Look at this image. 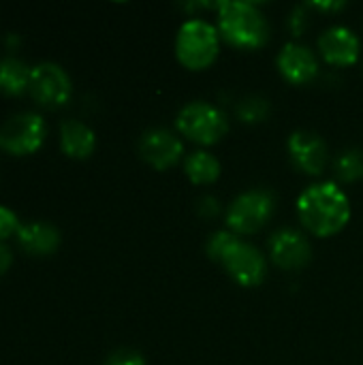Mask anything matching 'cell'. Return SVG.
<instances>
[{
	"mask_svg": "<svg viewBox=\"0 0 363 365\" xmlns=\"http://www.w3.org/2000/svg\"><path fill=\"white\" fill-rule=\"evenodd\" d=\"M139 154L156 171H165L180 160V156L184 154V145L171 130L150 128L139 141Z\"/></svg>",
	"mask_w": 363,
	"mask_h": 365,
	"instance_id": "9",
	"label": "cell"
},
{
	"mask_svg": "<svg viewBox=\"0 0 363 365\" xmlns=\"http://www.w3.org/2000/svg\"><path fill=\"white\" fill-rule=\"evenodd\" d=\"M184 171L193 184H212L220 178V163L210 152L197 150L186 156Z\"/></svg>",
	"mask_w": 363,
	"mask_h": 365,
	"instance_id": "17",
	"label": "cell"
},
{
	"mask_svg": "<svg viewBox=\"0 0 363 365\" xmlns=\"http://www.w3.org/2000/svg\"><path fill=\"white\" fill-rule=\"evenodd\" d=\"M105 365H145V359L141 353H137L133 349H120L107 357Z\"/></svg>",
	"mask_w": 363,
	"mask_h": 365,
	"instance_id": "21",
	"label": "cell"
},
{
	"mask_svg": "<svg viewBox=\"0 0 363 365\" xmlns=\"http://www.w3.org/2000/svg\"><path fill=\"white\" fill-rule=\"evenodd\" d=\"M319 49L323 58L334 66H349L355 64L359 58V38L347 26H332L319 38Z\"/></svg>",
	"mask_w": 363,
	"mask_h": 365,
	"instance_id": "12",
	"label": "cell"
},
{
	"mask_svg": "<svg viewBox=\"0 0 363 365\" xmlns=\"http://www.w3.org/2000/svg\"><path fill=\"white\" fill-rule=\"evenodd\" d=\"M297 214L302 225L317 237H332L340 233L351 220V201L334 182L308 186L297 199Z\"/></svg>",
	"mask_w": 363,
	"mask_h": 365,
	"instance_id": "1",
	"label": "cell"
},
{
	"mask_svg": "<svg viewBox=\"0 0 363 365\" xmlns=\"http://www.w3.org/2000/svg\"><path fill=\"white\" fill-rule=\"evenodd\" d=\"M218 32L231 45L244 49L263 47L270 38V24L252 2H218Z\"/></svg>",
	"mask_w": 363,
	"mask_h": 365,
	"instance_id": "3",
	"label": "cell"
},
{
	"mask_svg": "<svg viewBox=\"0 0 363 365\" xmlns=\"http://www.w3.org/2000/svg\"><path fill=\"white\" fill-rule=\"evenodd\" d=\"M47 135L45 120L34 111H19L0 124V150L11 156L34 154Z\"/></svg>",
	"mask_w": 363,
	"mask_h": 365,
	"instance_id": "7",
	"label": "cell"
},
{
	"mask_svg": "<svg viewBox=\"0 0 363 365\" xmlns=\"http://www.w3.org/2000/svg\"><path fill=\"white\" fill-rule=\"evenodd\" d=\"M60 148L68 158H90L96 148V135L88 124L79 120H66L60 126Z\"/></svg>",
	"mask_w": 363,
	"mask_h": 365,
	"instance_id": "15",
	"label": "cell"
},
{
	"mask_svg": "<svg viewBox=\"0 0 363 365\" xmlns=\"http://www.w3.org/2000/svg\"><path fill=\"white\" fill-rule=\"evenodd\" d=\"M282 77L295 86H304L308 81H312L319 73V60L317 56L300 43H287L276 60Z\"/></svg>",
	"mask_w": 363,
	"mask_h": 365,
	"instance_id": "13",
	"label": "cell"
},
{
	"mask_svg": "<svg viewBox=\"0 0 363 365\" xmlns=\"http://www.w3.org/2000/svg\"><path fill=\"white\" fill-rule=\"evenodd\" d=\"M218 49H220V32L203 19H188L178 30L175 56L190 71L208 68L216 60Z\"/></svg>",
	"mask_w": 363,
	"mask_h": 365,
	"instance_id": "4",
	"label": "cell"
},
{
	"mask_svg": "<svg viewBox=\"0 0 363 365\" xmlns=\"http://www.w3.org/2000/svg\"><path fill=\"white\" fill-rule=\"evenodd\" d=\"M276 210V197L267 188H252L242 192L227 210V225L233 233L250 235L267 225Z\"/></svg>",
	"mask_w": 363,
	"mask_h": 365,
	"instance_id": "6",
	"label": "cell"
},
{
	"mask_svg": "<svg viewBox=\"0 0 363 365\" xmlns=\"http://www.w3.org/2000/svg\"><path fill=\"white\" fill-rule=\"evenodd\" d=\"M270 113V103L263 96H248L240 103L237 107V115L240 120L255 124V122H263Z\"/></svg>",
	"mask_w": 363,
	"mask_h": 365,
	"instance_id": "19",
	"label": "cell"
},
{
	"mask_svg": "<svg viewBox=\"0 0 363 365\" xmlns=\"http://www.w3.org/2000/svg\"><path fill=\"white\" fill-rule=\"evenodd\" d=\"M30 75H32V66H28L24 60L15 56H6L0 62V90L6 96H19L28 92Z\"/></svg>",
	"mask_w": 363,
	"mask_h": 365,
	"instance_id": "16",
	"label": "cell"
},
{
	"mask_svg": "<svg viewBox=\"0 0 363 365\" xmlns=\"http://www.w3.org/2000/svg\"><path fill=\"white\" fill-rule=\"evenodd\" d=\"M175 124L184 137H188L190 141L201 143V145L218 143L229 130V120H227L225 111H220L218 107H214L205 101L188 103L178 113Z\"/></svg>",
	"mask_w": 363,
	"mask_h": 365,
	"instance_id": "5",
	"label": "cell"
},
{
	"mask_svg": "<svg viewBox=\"0 0 363 365\" xmlns=\"http://www.w3.org/2000/svg\"><path fill=\"white\" fill-rule=\"evenodd\" d=\"M28 94L32 101L45 109L64 107L71 101L73 83L68 73L56 62H39L32 66Z\"/></svg>",
	"mask_w": 363,
	"mask_h": 365,
	"instance_id": "8",
	"label": "cell"
},
{
	"mask_svg": "<svg viewBox=\"0 0 363 365\" xmlns=\"http://www.w3.org/2000/svg\"><path fill=\"white\" fill-rule=\"evenodd\" d=\"M208 255L223 263L227 274L242 287H257L265 280V257L250 244L237 240L235 233L218 231L208 240Z\"/></svg>",
	"mask_w": 363,
	"mask_h": 365,
	"instance_id": "2",
	"label": "cell"
},
{
	"mask_svg": "<svg viewBox=\"0 0 363 365\" xmlns=\"http://www.w3.org/2000/svg\"><path fill=\"white\" fill-rule=\"evenodd\" d=\"M17 244L24 252L32 257H49L60 246V231L43 220H32L19 227L17 231Z\"/></svg>",
	"mask_w": 363,
	"mask_h": 365,
	"instance_id": "14",
	"label": "cell"
},
{
	"mask_svg": "<svg viewBox=\"0 0 363 365\" xmlns=\"http://www.w3.org/2000/svg\"><path fill=\"white\" fill-rule=\"evenodd\" d=\"M19 227H21V222H19L17 214L4 205H0V242L11 235H17Z\"/></svg>",
	"mask_w": 363,
	"mask_h": 365,
	"instance_id": "20",
	"label": "cell"
},
{
	"mask_svg": "<svg viewBox=\"0 0 363 365\" xmlns=\"http://www.w3.org/2000/svg\"><path fill=\"white\" fill-rule=\"evenodd\" d=\"M289 154L293 165L310 175H321L327 165V143L312 130H295L289 137Z\"/></svg>",
	"mask_w": 363,
	"mask_h": 365,
	"instance_id": "10",
	"label": "cell"
},
{
	"mask_svg": "<svg viewBox=\"0 0 363 365\" xmlns=\"http://www.w3.org/2000/svg\"><path fill=\"white\" fill-rule=\"evenodd\" d=\"M11 263H13V257H11V250L0 242V276L2 274H6L9 272V267H11Z\"/></svg>",
	"mask_w": 363,
	"mask_h": 365,
	"instance_id": "22",
	"label": "cell"
},
{
	"mask_svg": "<svg viewBox=\"0 0 363 365\" xmlns=\"http://www.w3.org/2000/svg\"><path fill=\"white\" fill-rule=\"evenodd\" d=\"M315 6H319V9H342L344 6V2H317Z\"/></svg>",
	"mask_w": 363,
	"mask_h": 365,
	"instance_id": "23",
	"label": "cell"
},
{
	"mask_svg": "<svg viewBox=\"0 0 363 365\" xmlns=\"http://www.w3.org/2000/svg\"><path fill=\"white\" fill-rule=\"evenodd\" d=\"M336 173L342 182H357L363 178V152L362 150H347L336 160Z\"/></svg>",
	"mask_w": 363,
	"mask_h": 365,
	"instance_id": "18",
	"label": "cell"
},
{
	"mask_svg": "<svg viewBox=\"0 0 363 365\" xmlns=\"http://www.w3.org/2000/svg\"><path fill=\"white\" fill-rule=\"evenodd\" d=\"M270 255L282 269H302L310 263L312 248L304 233L295 229H280L270 240Z\"/></svg>",
	"mask_w": 363,
	"mask_h": 365,
	"instance_id": "11",
	"label": "cell"
}]
</instances>
